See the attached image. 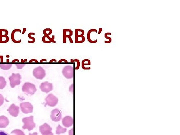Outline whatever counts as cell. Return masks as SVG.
I'll list each match as a JSON object with an SVG mask.
<instances>
[{
  "label": "cell",
  "instance_id": "4dcf8cb0",
  "mask_svg": "<svg viewBox=\"0 0 180 135\" xmlns=\"http://www.w3.org/2000/svg\"><path fill=\"white\" fill-rule=\"evenodd\" d=\"M0 135H10V134L5 131L0 130Z\"/></svg>",
  "mask_w": 180,
  "mask_h": 135
},
{
  "label": "cell",
  "instance_id": "4316f807",
  "mask_svg": "<svg viewBox=\"0 0 180 135\" xmlns=\"http://www.w3.org/2000/svg\"><path fill=\"white\" fill-rule=\"evenodd\" d=\"M34 35V33H30L29 34H28V36L29 38H30V39H31V40H32V41L31 42V43H34L35 42V41H36V40H35V38H34V37H33L31 36V35Z\"/></svg>",
  "mask_w": 180,
  "mask_h": 135
},
{
  "label": "cell",
  "instance_id": "f1b7e54d",
  "mask_svg": "<svg viewBox=\"0 0 180 135\" xmlns=\"http://www.w3.org/2000/svg\"><path fill=\"white\" fill-rule=\"evenodd\" d=\"M5 101V98L3 97V96L2 94H0V106H1L2 105H3Z\"/></svg>",
  "mask_w": 180,
  "mask_h": 135
},
{
  "label": "cell",
  "instance_id": "52a82bcc",
  "mask_svg": "<svg viewBox=\"0 0 180 135\" xmlns=\"http://www.w3.org/2000/svg\"><path fill=\"white\" fill-rule=\"evenodd\" d=\"M20 108L21 111L26 114L33 112V106L29 102L21 103Z\"/></svg>",
  "mask_w": 180,
  "mask_h": 135
},
{
  "label": "cell",
  "instance_id": "e0dca14e",
  "mask_svg": "<svg viewBox=\"0 0 180 135\" xmlns=\"http://www.w3.org/2000/svg\"><path fill=\"white\" fill-rule=\"evenodd\" d=\"M54 38H55L54 36H53L52 38H51L49 36L44 35L42 38V42L44 43H55L56 41L54 40Z\"/></svg>",
  "mask_w": 180,
  "mask_h": 135
},
{
  "label": "cell",
  "instance_id": "8d00e7d4",
  "mask_svg": "<svg viewBox=\"0 0 180 135\" xmlns=\"http://www.w3.org/2000/svg\"><path fill=\"white\" fill-rule=\"evenodd\" d=\"M50 63H53V62H57V60L56 59H52L49 62Z\"/></svg>",
  "mask_w": 180,
  "mask_h": 135
},
{
  "label": "cell",
  "instance_id": "ba28073f",
  "mask_svg": "<svg viewBox=\"0 0 180 135\" xmlns=\"http://www.w3.org/2000/svg\"><path fill=\"white\" fill-rule=\"evenodd\" d=\"M84 31L81 29L75 30V42L76 43H82L85 42V38L84 37Z\"/></svg>",
  "mask_w": 180,
  "mask_h": 135
},
{
  "label": "cell",
  "instance_id": "74e56055",
  "mask_svg": "<svg viewBox=\"0 0 180 135\" xmlns=\"http://www.w3.org/2000/svg\"><path fill=\"white\" fill-rule=\"evenodd\" d=\"M0 61L1 63L3 62V56H0Z\"/></svg>",
  "mask_w": 180,
  "mask_h": 135
},
{
  "label": "cell",
  "instance_id": "60d3db41",
  "mask_svg": "<svg viewBox=\"0 0 180 135\" xmlns=\"http://www.w3.org/2000/svg\"><path fill=\"white\" fill-rule=\"evenodd\" d=\"M47 62V60L46 59H42L41 61H40V63H42L43 62Z\"/></svg>",
  "mask_w": 180,
  "mask_h": 135
},
{
  "label": "cell",
  "instance_id": "836d02e7",
  "mask_svg": "<svg viewBox=\"0 0 180 135\" xmlns=\"http://www.w3.org/2000/svg\"><path fill=\"white\" fill-rule=\"evenodd\" d=\"M63 62H64L65 63H68V61H67L66 59H61L60 61H59V63H62Z\"/></svg>",
  "mask_w": 180,
  "mask_h": 135
},
{
  "label": "cell",
  "instance_id": "d4e9b609",
  "mask_svg": "<svg viewBox=\"0 0 180 135\" xmlns=\"http://www.w3.org/2000/svg\"><path fill=\"white\" fill-rule=\"evenodd\" d=\"M71 63H74L76 62V65L77 66L75 67V70H78L80 67V61L78 59H74L73 60H72V59L71 60Z\"/></svg>",
  "mask_w": 180,
  "mask_h": 135
},
{
  "label": "cell",
  "instance_id": "7c38bea8",
  "mask_svg": "<svg viewBox=\"0 0 180 135\" xmlns=\"http://www.w3.org/2000/svg\"><path fill=\"white\" fill-rule=\"evenodd\" d=\"M9 41L8 31L5 29H0V43H6Z\"/></svg>",
  "mask_w": 180,
  "mask_h": 135
},
{
  "label": "cell",
  "instance_id": "d590c367",
  "mask_svg": "<svg viewBox=\"0 0 180 135\" xmlns=\"http://www.w3.org/2000/svg\"><path fill=\"white\" fill-rule=\"evenodd\" d=\"M42 135H54L53 133L51 132L49 133H48L45 134H43Z\"/></svg>",
  "mask_w": 180,
  "mask_h": 135
},
{
  "label": "cell",
  "instance_id": "83f0119b",
  "mask_svg": "<svg viewBox=\"0 0 180 135\" xmlns=\"http://www.w3.org/2000/svg\"><path fill=\"white\" fill-rule=\"evenodd\" d=\"M108 35H111V33H106L105 34V38H106L107 39H108V40H109L108 43H110L111 42H112V38H110L109 37H108Z\"/></svg>",
  "mask_w": 180,
  "mask_h": 135
},
{
  "label": "cell",
  "instance_id": "277c9868",
  "mask_svg": "<svg viewBox=\"0 0 180 135\" xmlns=\"http://www.w3.org/2000/svg\"><path fill=\"white\" fill-rule=\"evenodd\" d=\"M62 73L65 78L67 79H71L74 78V68L71 65H67L63 68Z\"/></svg>",
  "mask_w": 180,
  "mask_h": 135
},
{
  "label": "cell",
  "instance_id": "7a4b0ae2",
  "mask_svg": "<svg viewBox=\"0 0 180 135\" xmlns=\"http://www.w3.org/2000/svg\"><path fill=\"white\" fill-rule=\"evenodd\" d=\"M22 77L21 74L19 73L15 74L12 73L11 76L9 77V80L10 86L12 88L15 87L16 86H19L21 84V80Z\"/></svg>",
  "mask_w": 180,
  "mask_h": 135
},
{
  "label": "cell",
  "instance_id": "d6a6232c",
  "mask_svg": "<svg viewBox=\"0 0 180 135\" xmlns=\"http://www.w3.org/2000/svg\"><path fill=\"white\" fill-rule=\"evenodd\" d=\"M69 135H74V129H72L69 131Z\"/></svg>",
  "mask_w": 180,
  "mask_h": 135
},
{
  "label": "cell",
  "instance_id": "5bb4252c",
  "mask_svg": "<svg viewBox=\"0 0 180 135\" xmlns=\"http://www.w3.org/2000/svg\"><path fill=\"white\" fill-rule=\"evenodd\" d=\"M62 123L65 127H70L74 123L73 118L71 116H66L63 119Z\"/></svg>",
  "mask_w": 180,
  "mask_h": 135
},
{
  "label": "cell",
  "instance_id": "4fadbf2b",
  "mask_svg": "<svg viewBox=\"0 0 180 135\" xmlns=\"http://www.w3.org/2000/svg\"><path fill=\"white\" fill-rule=\"evenodd\" d=\"M73 35V31L70 29H64L63 30V43H66V39L68 38L71 43H73V41L71 38Z\"/></svg>",
  "mask_w": 180,
  "mask_h": 135
},
{
  "label": "cell",
  "instance_id": "9c48e42d",
  "mask_svg": "<svg viewBox=\"0 0 180 135\" xmlns=\"http://www.w3.org/2000/svg\"><path fill=\"white\" fill-rule=\"evenodd\" d=\"M51 119L54 122H59L62 119V113L58 109H55L51 111Z\"/></svg>",
  "mask_w": 180,
  "mask_h": 135
},
{
  "label": "cell",
  "instance_id": "5b68a950",
  "mask_svg": "<svg viewBox=\"0 0 180 135\" xmlns=\"http://www.w3.org/2000/svg\"><path fill=\"white\" fill-rule=\"evenodd\" d=\"M33 75L37 79L43 80L46 76L45 70L42 67H37L33 70Z\"/></svg>",
  "mask_w": 180,
  "mask_h": 135
},
{
  "label": "cell",
  "instance_id": "6da1fadb",
  "mask_svg": "<svg viewBox=\"0 0 180 135\" xmlns=\"http://www.w3.org/2000/svg\"><path fill=\"white\" fill-rule=\"evenodd\" d=\"M22 122L24 123V126L22 127L23 129L28 130V131H30L36 127V124L34 122V117L33 116L23 118Z\"/></svg>",
  "mask_w": 180,
  "mask_h": 135
},
{
  "label": "cell",
  "instance_id": "f35d334b",
  "mask_svg": "<svg viewBox=\"0 0 180 135\" xmlns=\"http://www.w3.org/2000/svg\"><path fill=\"white\" fill-rule=\"evenodd\" d=\"M16 61H17V62H20V61H19L18 59H14V60H13L12 61V63H15V62H16Z\"/></svg>",
  "mask_w": 180,
  "mask_h": 135
},
{
  "label": "cell",
  "instance_id": "484cf974",
  "mask_svg": "<svg viewBox=\"0 0 180 135\" xmlns=\"http://www.w3.org/2000/svg\"><path fill=\"white\" fill-rule=\"evenodd\" d=\"M52 32H53L52 30L51 29H45L43 31V33L45 36H49L50 35L52 34Z\"/></svg>",
  "mask_w": 180,
  "mask_h": 135
},
{
  "label": "cell",
  "instance_id": "cb8c5ba5",
  "mask_svg": "<svg viewBox=\"0 0 180 135\" xmlns=\"http://www.w3.org/2000/svg\"><path fill=\"white\" fill-rule=\"evenodd\" d=\"M11 134H14L16 135H25L24 132L20 129H15L11 132Z\"/></svg>",
  "mask_w": 180,
  "mask_h": 135
},
{
  "label": "cell",
  "instance_id": "3957f363",
  "mask_svg": "<svg viewBox=\"0 0 180 135\" xmlns=\"http://www.w3.org/2000/svg\"><path fill=\"white\" fill-rule=\"evenodd\" d=\"M22 91L24 93L29 94L30 95H33L37 91L36 86L34 84L29 82H26L23 85L22 87Z\"/></svg>",
  "mask_w": 180,
  "mask_h": 135
},
{
  "label": "cell",
  "instance_id": "7402d4cb",
  "mask_svg": "<svg viewBox=\"0 0 180 135\" xmlns=\"http://www.w3.org/2000/svg\"><path fill=\"white\" fill-rule=\"evenodd\" d=\"M12 67V64H0V68L4 70H8Z\"/></svg>",
  "mask_w": 180,
  "mask_h": 135
},
{
  "label": "cell",
  "instance_id": "f546056e",
  "mask_svg": "<svg viewBox=\"0 0 180 135\" xmlns=\"http://www.w3.org/2000/svg\"><path fill=\"white\" fill-rule=\"evenodd\" d=\"M16 66L18 69H22L25 66V64H16Z\"/></svg>",
  "mask_w": 180,
  "mask_h": 135
},
{
  "label": "cell",
  "instance_id": "ac0fdd59",
  "mask_svg": "<svg viewBox=\"0 0 180 135\" xmlns=\"http://www.w3.org/2000/svg\"><path fill=\"white\" fill-rule=\"evenodd\" d=\"M16 32H21V30L20 29H15L11 33V39L12 42H13L14 43H20L21 42V40L19 41H16L14 38V35Z\"/></svg>",
  "mask_w": 180,
  "mask_h": 135
},
{
  "label": "cell",
  "instance_id": "603a6c76",
  "mask_svg": "<svg viewBox=\"0 0 180 135\" xmlns=\"http://www.w3.org/2000/svg\"><path fill=\"white\" fill-rule=\"evenodd\" d=\"M81 66L82 68L84 70H85V65H91V62L89 59H84L83 60L81 63Z\"/></svg>",
  "mask_w": 180,
  "mask_h": 135
},
{
  "label": "cell",
  "instance_id": "44dd1931",
  "mask_svg": "<svg viewBox=\"0 0 180 135\" xmlns=\"http://www.w3.org/2000/svg\"><path fill=\"white\" fill-rule=\"evenodd\" d=\"M7 85V82H6L5 79L4 77L0 76V89H4Z\"/></svg>",
  "mask_w": 180,
  "mask_h": 135
},
{
  "label": "cell",
  "instance_id": "e575fe53",
  "mask_svg": "<svg viewBox=\"0 0 180 135\" xmlns=\"http://www.w3.org/2000/svg\"><path fill=\"white\" fill-rule=\"evenodd\" d=\"M32 62H35V63H38V61L36 59H31L30 61H29V63Z\"/></svg>",
  "mask_w": 180,
  "mask_h": 135
},
{
  "label": "cell",
  "instance_id": "2e32d148",
  "mask_svg": "<svg viewBox=\"0 0 180 135\" xmlns=\"http://www.w3.org/2000/svg\"><path fill=\"white\" fill-rule=\"evenodd\" d=\"M9 124L8 118L5 116H0V128H6Z\"/></svg>",
  "mask_w": 180,
  "mask_h": 135
},
{
  "label": "cell",
  "instance_id": "1f68e13d",
  "mask_svg": "<svg viewBox=\"0 0 180 135\" xmlns=\"http://www.w3.org/2000/svg\"><path fill=\"white\" fill-rule=\"evenodd\" d=\"M69 91L71 93L74 92V84H72L69 87Z\"/></svg>",
  "mask_w": 180,
  "mask_h": 135
},
{
  "label": "cell",
  "instance_id": "8992f818",
  "mask_svg": "<svg viewBox=\"0 0 180 135\" xmlns=\"http://www.w3.org/2000/svg\"><path fill=\"white\" fill-rule=\"evenodd\" d=\"M46 105L50 107H55L58 104V99L52 94H50L45 98Z\"/></svg>",
  "mask_w": 180,
  "mask_h": 135
},
{
  "label": "cell",
  "instance_id": "9a60e30c",
  "mask_svg": "<svg viewBox=\"0 0 180 135\" xmlns=\"http://www.w3.org/2000/svg\"><path fill=\"white\" fill-rule=\"evenodd\" d=\"M52 128L50 127V126L47 123L42 125L40 126V132L41 133L43 134L48 133L52 131Z\"/></svg>",
  "mask_w": 180,
  "mask_h": 135
},
{
  "label": "cell",
  "instance_id": "8fae6325",
  "mask_svg": "<svg viewBox=\"0 0 180 135\" xmlns=\"http://www.w3.org/2000/svg\"><path fill=\"white\" fill-rule=\"evenodd\" d=\"M20 107L16 106L15 104H12L9 108L7 109V111L9 112L10 115L14 117H17L19 114Z\"/></svg>",
  "mask_w": 180,
  "mask_h": 135
},
{
  "label": "cell",
  "instance_id": "30bf717a",
  "mask_svg": "<svg viewBox=\"0 0 180 135\" xmlns=\"http://www.w3.org/2000/svg\"><path fill=\"white\" fill-rule=\"evenodd\" d=\"M40 89L43 92L48 93L53 90V85L49 82H43L40 85Z\"/></svg>",
  "mask_w": 180,
  "mask_h": 135
},
{
  "label": "cell",
  "instance_id": "b9f144b4",
  "mask_svg": "<svg viewBox=\"0 0 180 135\" xmlns=\"http://www.w3.org/2000/svg\"><path fill=\"white\" fill-rule=\"evenodd\" d=\"M27 59H25L24 60H23V59H21V62L22 63H24V62H27Z\"/></svg>",
  "mask_w": 180,
  "mask_h": 135
},
{
  "label": "cell",
  "instance_id": "ab89813d",
  "mask_svg": "<svg viewBox=\"0 0 180 135\" xmlns=\"http://www.w3.org/2000/svg\"><path fill=\"white\" fill-rule=\"evenodd\" d=\"M29 135H38V133L34 132V133H33L32 134L30 133L29 134Z\"/></svg>",
  "mask_w": 180,
  "mask_h": 135
},
{
  "label": "cell",
  "instance_id": "d6986e66",
  "mask_svg": "<svg viewBox=\"0 0 180 135\" xmlns=\"http://www.w3.org/2000/svg\"><path fill=\"white\" fill-rule=\"evenodd\" d=\"M67 131L66 128L62 127L60 125L58 126L57 127V130L56 133L57 135H60L61 134H64L66 133Z\"/></svg>",
  "mask_w": 180,
  "mask_h": 135
},
{
  "label": "cell",
  "instance_id": "7bdbcfd3",
  "mask_svg": "<svg viewBox=\"0 0 180 135\" xmlns=\"http://www.w3.org/2000/svg\"><path fill=\"white\" fill-rule=\"evenodd\" d=\"M99 31H99V32L98 33V34H100L102 32V28H100V29H99Z\"/></svg>",
  "mask_w": 180,
  "mask_h": 135
},
{
  "label": "cell",
  "instance_id": "ee69618b",
  "mask_svg": "<svg viewBox=\"0 0 180 135\" xmlns=\"http://www.w3.org/2000/svg\"><path fill=\"white\" fill-rule=\"evenodd\" d=\"M26 28H24V29H23V31H24V32L22 33V34H24L25 33V32H26Z\"/></svg>",
  "mask_w": 180,
  "mask_h": 135
},
{
  "label": "cell",
  "instance_id": "ffe728a7",
  "mask_svg": "<svg viewBox=\"0 0 180 135\" xmlns=\"http://www.w3.org/2000/svg\"><path fill=\"white\" fill-rule=\"evenodd\" d=\"M92 32H97V30L96 29H91L87 33V39L88 41L90 43H96L97 42V40H95V41H92L91 40V38H90V35H91V33Z\"/></svg>",
  "mask_w": 180,
  "mask_h": 135
}]
</instances>
